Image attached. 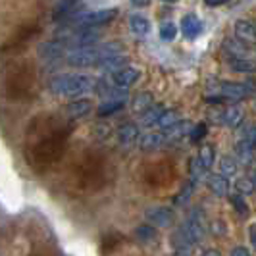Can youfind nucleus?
Returning a JSON list of instances; mask_svg holds the SVG:
<instances>
[{
  "label": "nucleus",
  "instance_id": "nucleus-1",
  "mask_svg": "<svg viewBox=\"0 0 256 256\" xmlns=\"http://www.w3.org/2000/svg\"><path fill=\"white\" fill-rule=\"evenodd\" d=\"M120 52H124V46L116 40L104 42V44H89V46L70 48V52L66 54V62L74 68H94L100 64L104 58H110Z\"/></svg>",
  "mask_w": 256,
  "mask_h": 256
},
{
  "label": "nucleus",
  "instance_id": "nucleus-2",
  "mask_svg": "<svg viewBox=\"0 0 256 256\" xmlns=\"http://www.w3.org/2000/svg\"><path fill=\"white\" fill-rule=\"evenodd\" d=\"M94 79L83 74H60L54 76L48 81V89L56 96H66V98H77L87 94L89 90L94 89Z\"/></svg>",
  "mask_w": 256,
  "mask_h": 256
},
{
  "label": "nucleus",
  "instance_id": "nucleus-3",
  "mask_svg": "<svg viewBox=\"0 0 256 256\" xmlns=\"http://www.w3.org/2000/svg\"><path fill=\"white\" fill-rule=\"evenodd\" d=\"M181 231H183L185 239H187L191 244L200 243V241L204 239L206 231H208V222H206L204 212H202L200 208H194V210H191V214L187 216V220H185V226L181 228Z\"/></svg>",
  "mask_w": 256,
  "mask_h": 256
},
{
  "label": "nucleus",
  "instance_id": "nucleus-4",
  "mask_svg": "<svg viewBox=\"0 0 256 256\" xmlns=\"http://www.w3.org/2000/svg\"><path fill=\"white\" fill-rule=\"evenodd\" d=\"M118 10L116 8H104V10H92V12H85L81 16L74 18V27L76 29H94V27L106 26L110 22H114Z\"/></svg>",
  "mask_w": 256,
  "mask_h": 256
},
{
  "label": "nucleus",
  "instance_id": "nucleus-5",
  "mask_svg": "<svg viewBox=\"0 0 256 256\" xmlns=\"http://www.w3.org/2000/svg\"><path fill=\"white\" fill-rule=\"evenodd\" d=\"M214 158H216V150H214V146H212V144H204V146L198 150L196 158H192L191 168H189L191 180L198 183V180H200L202 176H206V174H208V170L212 168Z\"/></svg>",
  "mask_w": 256,
  "mask_h": 256
},
{
  "label": "nucleus",
  "instance_id": "nucleus-6",
  "mask_svg": "<svg viewBox=\"0 0 256 256\" xmlns=\"http://www.w3.org/2000/svg\"><path fill=\"white\" fill-rule=\"evenodd\" d=\"M144 218H146V224L152 226V228H172L176 224V212L172 208H166V206H152L144 212Z\"/></svg>",
  "mask_w": 256,
  "mask_h": 256
},
{
  "label": "nucleus",
  "instance_id": "nucleus-7",
  "mask_svg": "<svg viewBox=\"0 0 256 256\" xmlns=\"http://www.w3.org/2000/svg\"><path fill=\"white\" fill-rule=\"evenodd\" d=\"M214 118H216V122L222 124V126L235 129L244 122V112L241 106L230 104L228 108H224V110H220V112H214Z\"/></svg>",
  "mask_w": 256,
  "mask_h": 256
},
{
  "label": "nucleus",
  "instance_id": "nucleus-8",
  "mask_svg": "<svg viewBox=\"0 0 256 256\" xmlns=\"http://www.w3.org/2000/svg\"><path fill=\"white\" fill-rule=\"evenodd\" d=\"M252 94V90L248 89L244 83H222L220 85V96L226 100H244L246 96H250Z\"/></svg>",
  "mask_w": 256,
  "mask_h": 256
},
{
  "label": "nucleus",
  "instance_id": "nucleus-9",
  "mask_svg": "<svg viewBox=\"0 0 256 256\" xmlns=\"http://www.w3.org/2000/svg\"><path fill=\"white\" fill-rule=\"evenodd\" d=\"M139 77H141V72H139L137 68L126 66V68H122L120 72L114 74V85L118 89L126 90V89H129L131 85H135V83L139 81Z\"/></svg>",
  "mask_w": 256,
  "mask_h": 256
},
{
  "label": "nucleus",
  "instance_id": "nucleus-10",
  "mask_svg": "<svg viewBox=\"0 0 256 256\" xmlns=\"http://www.w3.org/2000/svg\"><path fill=\"white\" fill-rule=\"evenodd\" d=\"M137 142H139V148L144 150V152H148V150H160V148H164L168 144L166 137L162 133H144V135H141L137 139Z\"/></svg>",
  "mask_w": 256,
  "mask_h": 256
},
{
  "label": "nucleus",
  "instance_id": "nucleus-11",
  "mask_svg": "<svg viewBox=\"0 0 256 256\" xmlns=\"http://www.w3.org/2000/svg\"><path fill=\"white\" fill-rule=\"evenodd\" d=\"M235 37L239 38L244 44H254L256 40V29L254 24L248 20H239L235 24Z\"/></svg>",
  "mask_w": 256,
  "mask_h": 256
},
{
  "label": "nucleus",
  "instance_id": "nucleus-12",
  "mask_svg": "<svg viewBox=\"0 0 256 256\" xmlns=\"http://www.w3.org/2000/svg\"><path fill=\"white\" fill-rule=\"evenodd\" d=\"M90 110H92V102L87 100V98H77V100L68 102V106H66V114H68V118H74V120H79V118L89 116Z\"/></svg>",
  "mask_w": 256,
  "mask_h": 256
},
{
  "label": "nucleus",
  "instance_id": "nucleus-13",
  "mask_svg": "<svg viewBox=\"0 0 256 256\" xmlns=\"http://www.w3.org/2000/svg\"><path fill=\"white\" fill-rule=\"evenodd\" d=\"M181 33L187 38H196L202 33V24L194 14H187L181 20Z\"/></svg>",
  "mask_w": 256,
  "mask_h": 256
},
{
  "label": "nucleus",
  "instance_id": "nucleus-14",
  "mask_svg": "<svg viewBox=\"0 0 256 256\" xmlns=\"http://www.w3.org/2000/svg\"><path fill=\"white\" fill-rule=\"evenodd\" d=\"M208 189L218 194V196H228L230 194V178H224L222 174H210L206 178Z\"/></svg>",
  "mask_w": 256,
  "mask_h": 256
},
{
  "label": "nucleus",
  "instance_id": "nucleus-15",
  "mask_svg": "<svg viewBox=\"0 0 256 256\" xmlns=\"http://www.w3.org/2000/svg\"><path fill=\"white\" fill-rule=\"evenodd\" d=\"M126 66H128V56L124 52H120V54H114L110 58H104L102 62L98 64V68L102 72H108V74H116V72H120Z\"/></svg>",
  "mask_w": 256,
  "mask_h": 256
},
{
  "label": "nucleus",
  "instance_id": "nucleus-16",
  "mask_svg": "<svg viewBox=\"0 0 256 256\" xmlns=\"http://www.w3.org/2000/svg\"><path fill=\"white\" fill-rule=\"evenodd\" d=\"M118 139H120L122 144H126V146L135 144L137 139H139V128L135 124H124V126H120V129H118Z\"/></svg>",
  "mask_w": 256,
  "mask_h": 256
},
{
  "label": "nucleus",
  "instance_id": "nucleus-17",
  "mask_svg": "<svg viewBox=\"0 0 256 256\" xmlns=\"http://www.w3.org/2000/svg\"><path fill=\"white\" fill-rule=\"evenodd\" d=\"M129 29H131L133 35L144 37L150 31V24H148V20L144 16H141V14H131L129 16Z\"/></svg>",
  "mask_w": 256,
  "mask_h": 256
},
{
  "label": "nucleus",
  "instance_id": "nucleus-18",
  "mask_svg": "<svg viewBox=\"0 0 256 256\" xmlns=\"http://www.w3.org/2000/svg\"><path fill=\"white\" fill-rule=\"evenodd\" d=\"M64 44H62V40H50V42H44V44H40V58H44V60H56V58H60L62 54H64Z\"/></svg>",
  "mask_w": 256,
  "mask_h": 256
},
{
  "label": "nucleus",
  "instance_id": "nucleus-19",
  "mask_svg": "<svg viewBox=\"0 0 256 256\" xmlns=\"http://www.w3.org/2000/svg\"><path fill=\"white\" fill-rule=\"evenodd\" d=\"M191 124L189 122H178L176 126H172L170 129H166V141L168 142H174V141H180V139H183L185 135H189V131H191Z\"/></svg>",
  "mask_w": 256,
  "mask_h": 256
},
{
  "label": "nucleus",
  "instance_id": "nucleus-20",
  "mask_svg": "<svg viewBox=\"0 0 256 256\" xmlns=\"http://www.w3.org/2000/svg\"><path fill=\"white\" fill-rule=\"evenodd\" d=\"M124 106H126V98H106V100L96 108V114L100 116V118H108V116L120 112Z\"/></svg>",
  "mask_w": 256,
  "mask_h": 256
},
{
  "label": "nucleus",
  "instance_id": "nucleus-21",
  "mask_svg": "<svg viewBox=\"0 0 256 256\" xmlns=\"http://www.w3.org/2000/svg\"><path fill=\"white\" fill-rule=\"evenodd\" d=\"M135 239H137V241H141V243H144V244L156 243V239H158V230L152 228V226H148V224L139 226V228L135 230Z\"/></svg>",
  "mask_w": 256,
  "mask_h": 256
},
{
  "label": "nucleus",
  "instance_id": "nucleus-22",
  "mask_svg": "<svg viewBox=\"0 0 256 256\" xmlns=\"http://www.w3.org/2000/svg\"><path fill=\"white\" fill-rule=\"evenodd\" d=\"M166 108L162 106V104H152L150 108H146L144 112L141 114L142 118V124L146 126V128H150V126H156L158 124V120H160V116H162V112H164Z\"/></svg>",
  "mask_w": 256,
  "mask_h": 256
},
{
  "label": "nucleus",
  "instance_id": "nucleus-23",
  "mask_svg": "<svg viewBox=\"0 0 256 256\" xmlns=\"http://www.w3.org/2000/svg\"><path fill=\"white\" fill-rule=\"evenodd\" d=\"M230 66L233 72L237 74H246L250 76L254 72V62L248 60V58H235V56H230Z\"/></svg>",
  "mask_w": 256,
  "mask_h": 256
},
{
  "label": "nucleus",
  "instance_id": "nucleus-24",
  "mask_svg": "<svg viewBox=\"0 0 256 256\" xmlns=\"http://www.w3.org/2000/svg\"><path fill=\"white\" fill-rule=\"evenodd\" d=\"M178 122H181L180 112H178V110H168L166 108V110L162 112V116H160V120H158V124H156V126H160V128L166 131V129H170L172 126H176Z\"/></svg>",
  "mask_w": 256,
  "mask_h": 256
},
{
  "label": "nucleus",
  "instance_id": "nucleus-25",
  "mask_svg": "<svg viewBox=\"0 0 256 256\" xmlns=\"http://www.w3.org/2000/svg\"><path fill=\"white\" fill-rule=\"evenodd\" d=\"M152 94L150 92H141V94H137L135 96V100H133V110L137 112V114H142L146 108H150L152 106Z\"/></svg>",
  "mask_w": 256,
  "mask_h": 256
},
{
  "label": "nucleus",
  "instance_id": "nucleus-26",
  "mask_svg": "<svg viewBox=\"0 0 256 256\" xmlns=\"http://www.w3.org/2000/svg\"><path fill=\"white\" fill-rule=\"evenodd\" d=\"M237 170H239L237 162H235L233 158H230V156H224V158L220 160V174H222L224 178H233V176L237 174Z\"/></svg>",
  "mask_w": 256,
  "mask_h": 256
},
{
  "label": "nucleus",
  "instance_id": "nucleus-27",
  "mask_svg": "<svg viewBox=\"0 0 256 256\" xmlns=\"http://www.w3.org/2000/svg\"><path fill=\"white\" fill-rule=\"evenodd\" d=\"M235 187H237V191L239 194H252L254 192V180L252 178H241V180L235 181Z\"/></svg>",
  "mask_w": 256,
  "mask_h": 256
},
{
  "label": "nucleus",
  "instance_id": "nucleus-28",
  "mask_svg": "<svg viewBox=\"0 0 256 256\" xmlns=\"http://www.w3.org/2000/svg\"><path fill=\"white\" fill-rule=\"evenodd\" d=\"M194 185H196V181H192V180L185 185V189H183V191L176 196V200H174V202H176V206H185V204H187V200L191 198V192L194 191Z\"/></svg>",
  "mask_w": 256,
  "mask_h": 256
},
{
  "label": "nucleus",
  "instance_id": "nucleus-29",
  "mask_svg": "<svg viewBox=\"0 0 256 256\" xmlns=\"http://www.w3.org/2000/svg\"><path fill=\"white\" fill-rule=\"evenodd\" d=\"M77 2H81V0H60L58 4H56V10H54V18H62L64 14H68L74 6H76Z\"/></svg>",
  "mask_w": 256,
  "mask_h": 256
},
{
  "label": "nucleus",
  "instance_id": "nucleus-30",
  "mask_svg": "<svg viewBox=\"0 0 256 256\" xmlns=\"http://www.w3.org/2000/svg\"><path fill=\"white\" fill-rule=\"evenodd\" d=\"M231 204L235 206V210L239 212V214H243V216H246L248 214V204H246V200H244L243 194H231Z\"/></svg>",
  "mask_w": 256,
  "mask_h": 256
},
{
  "label": "nucleus",
  "instance_id": "nucleus-31",
  "mask_svg": "<svg viewBox=\"0 0 256 256\" xmlns=\"http://www.w3.org/2000/svg\"><path fill=\"white\" fill-rule=\"evenodd\" d=\"M241 142H246V144H252L256 146V131L252 124H246L243 128V133H241Z\"/></svg>",
  "mask_w": 256,
  "mask_h": 256
},
{
  "label": "nucleus",
  "instance_id": "nucleus-32",
  "mask_svg": "<svg viewBox=\"0 0 256 256\" xmlns=\"http://www.w3.org/2000/svg\"><path fill=\"white\" fill-rule=\"evenodd\" d=\"M176 35H178V27L174 26L172 22L162 24V27H160V37H162V40H174Z\"/></svg>",
  "mask_w": 256,
  "mask_h": 256
},
{
  "label": "nucleus",
  "instance_id": "nucleus-33",
  "mask_svg": "<svg viewBox=\"0 0 256 256\" xmlns=\"http://www.w3.org/2000/svg\"><path fill=\"white\" fill-rule=\"evenodd\" d=\"M206 131H208L206 124H202V122H200L196 128H191V131H189V137H191V141H200V139L206 135Z\"/></svg>",
  "mask_w": 256,
  "mask_h": 256
},
{
  "label": "nucleus",
  "instance_id": "nucleus-34",
  "mask_svg": "<svg viewBox=\"0 0 256 256\" xmlns=\"http://www.w3.org/2000/svg\"><path fill=\"white\" fill-rule=\"evenodd\" d=\"M230 256H250V252H248V248H244V246H235V248L231 250Z\"/></svg>",
  "mask_w": 256,
  "mask_h": 256
},
{
  "label": "nucleus",
  "instance_id": "nucleus-35",
  "mask_svg": "<svg viewBox=\"0 0 256 256\" xmlns=\"http://www.w3.org/2000/svg\"><path fill=\"white\" fill-rule=\"evenodd\" d=\"M208 6H222V4H226V2H230V0H204Z\"/></svg>",
  "mask_w": 256,
  "mask_h": 256
},
{
  "label": "nucleus",
  "instance_id": "nucleus-36",
  "mask_svg": "<svg viewBox=\"0 0 256 256\" xmlns=\"http://www.w3.org/2000/svg\"><path fill=\"white\" fill-rule=\"evenodd\" d=\"M135 6H148L150 4V0H131Z\"/></svg>",
  "mask_w": 256,
  "mask_h": 256
},
{
  "label": "nucleus",
  "instance_id": "nucleus-37",
  "mask_svg": "<svg viewBox=\"0 0 256 256\" xmlns=\"http://www.w3.org/2000/svg\"><path fill=\"white\" fill-rule=\"evenodd\" d=\"M248 235H250V243L256 244V235H254V226H250V230H248Z\"/></svg>",
  "mask_w": 256,
  "mask_h": 256
},
{
  "label": "nucleus",
  "instance_id": "nucleus-38",
  "mask_svg": "<svg viewBox=\"0 0 256 256\" xmlns=\"http://www.w3.org/2000/svg\"><path fill=\"white\" fill-rule=\"evenodd\" d=\"M202 256H222V254H220L218 250H206V252Z\"/></svg>",
  "mask_w": 256,
  "mask_h": 256
},
{
  "label": "nucleus",
  "instance_id": "nucleus-39",
  "mask_svg": "<svg viewBox=\"0 0 256 256\" xmlns=\"http://www.w3.org/2000/svg\"><path fill=\"white\" fill-rule=\"evenodd\" d=\"M162 2H178V0H162Z\"/></svg>",
  "mask_w": 256,
  "mask_h": 256
}]
</instances>
